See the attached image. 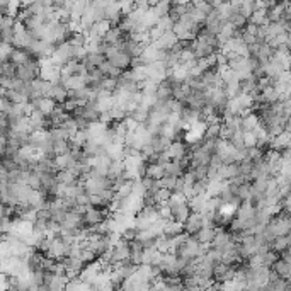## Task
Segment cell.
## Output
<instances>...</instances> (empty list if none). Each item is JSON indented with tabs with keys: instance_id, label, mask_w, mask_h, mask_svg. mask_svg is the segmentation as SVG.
<instances>
[{
	"instance_id": "cell-1",
	"label": "cell",
	"mask_w": 291,
	"mask_h": 291,
	"mask_svg": "<svg viewBox=\"0 0 291 291\" xmlns=\"http://www.w3.org/2000/svg\"><path fill=\"white\" fill-rule=\"evenodd\" d=\"M130 256H131V242H128L124 239H121L109 252L111 262H113L114 267L120 266V264L130 262Z\"/></svg>"
},
{
	"instance_id": "cell-2",
	"label": "cell",
	"mask_w": 291,
	"mask_h": 291,
	"mask_svg": "<svg viewBox=\"0 0 291 291\" xmlns=\"http://www.w3.org/2000/svg\"><path fill=\"white\" fill-rule=\"evenodd\" d=\"M51 60L55 62V65H58V67L67 65V63L72 62V60H73V46L70 45L68 41L62 43V45H58L55 48V51H53Z\"/></svg>"
},
{
	"instance_id": "cell-3",
	"label": "cell",
	"mask_w": 291,
	"mask_h": 291,
	"mask_svg": "<svg viewBox=\"0 0 291 291\" xmlns=\"http://www.w3.org/2000/svg\"><path fill=\"white\" fill-rule=\"evenodd\" d=\"M189 157H191L192 167H198V165H209L211 164L213 154H209L203 145H196V147H192V152H191Z\"/></svg>"
},
{
	"instance_id": "cell-4",
	"label": "cell",
	"mask_w": 291,
	"mask_h": 291,
	"mask_svg": "<svg viewBox=\"0 0 291 291\" xmlns=\"http://www.w3.org/2000/svg\"><path fill=\"white\" fill-rule=\"evenodd\" d=\"M206 225V220H205V215L201 213H191V216L188 218V222L184 223V228H186V233L188 235H196L201 228H205Z\"/></svg>"
},
{
	"instance_id": "cell-5",
	"label": "cell",
	"mask_w": 291,
	"mask_h": 291,
	"mask_svg": "<svg viewBox=\"0 0 291 291\" xmlns=\"http://www.w3.org/2000/svg\"><path fill=\"white\" fill-rule=\"evenodd\" d=\"M107 216V211L101 208H96V206H89L84 215V222H86V226H96L99 223H103Z\"/></svg>"
},
{
	"instance_id": "cell-6",
	"label": "cell",
	"mask_w": 291,
	"mask_h": 291,
	"mask_svg": "<svg viewBox=\"0 0 291 291\" xmlns=\"http://www.w3.org/2000/svg\"><path fill=\"white\" fill-rule=\"evenodd\" d=\"M154 45L157 46L158 50H162V51H172V50L179 45V38L174 34V31H169V33H164V34L160 36V39H157Z\"/></svg>"
},
{
	"instance_id": "cell-7",
	"label": "cell",
	"mask_w": 291,
	"mask_h": 291,
	"mask_svg": "<svg viewBox=\"0 0 291 291\" xmlns=\"http://www.w3.org/2000/svg\"><path fill=\"white\" fill-rule=\"evenodd\" d=\"M31 104H33V107H34L36 111H41L46 118L51 116V114L55 113L56 106H58V104H56L53 99H50V97H39V99L31 101Z\"/></svg>"
},
{
	"instance_id": "cell-8",
	"label": "cell",
	"mask_w": 291,
	"mask_h": 291,
	"mask_svg": "<svg viewBox=\"0 0 291 291\" xmlns=\"http://www.w3.org/2000/svg\"><path fill=\"white\" fill-rule=\"evenodd\" d=\"M46 97H50V99H53L56 104L62 106V104H65L67 101H68V90H67L62 84H53Z\"/></svg>"
},
{
	"instance_id": "cell-9",
	"label": "cell",
	"mask_w": 291,
	"mask_h": 291,
	"mask_svg": "<svg viewBox=\"0 0 291 291\" xmlns=\"http://www.w3.org/2000/svg\"><path fill=\"white\" fill-rule=\"evenodd\" d=\"M216 233H218V226H205V228H201L192 237H194L201 245H208V243H213Z\"/></svg>"
},
{
	"instance_id": "cell-10",
	"label": "cell",
	"mask_w": 291,
	"mask_h": 291,
	"mask_svg": "<svg viewBox=\"0 0 291 291\" xmlns=\"http://www.w3.org/2000/svg\"><path fill=\"white\" fill-rule=\"evenodd\" d=\"M33 60V55L28 51V50H19V48H14V51L11 53V58L9 62L16 67H24L26 63H29Z\"/></svg>"
},
{
	"instance_id": "cell-11",
	"label": "cell",
	"mask_w": 291,
	"mask_h": 291,
	"mask_svg": "<svg viewBox=\"0 0 291 291\" xmlns=\"http://www.w3.org/2000/svg\"><path fill=\"white\" fill-rule=\"evenodd\" d=\"M113 107H114L113 94L101 90L99 96H97V109H99V113H109Z\"/></svg>"
},
{
	"instance_id": "cell-12",
	"label": "cell",
	"mask_w": 291,
	"mask_h": 291,
	"mask_svg": "<svg viewBox=\"0 0 291 291\" xmlns=\"http://www.w3.org/2000/svg\"><path fill=\"white\" fill-rule=\"evenodd\" d=\"M165 154L169 155L171 160H181V158L188 157V147H186V143H182V141H174Z\"/></svg>"
},
{
	"instance_id": "cell-13",
	"label": "cell",
	"mask_w": 291,
	"mask_h": 291,
	"mask_svg": "<svg viewBox=\"0 0 291 291\" xmlns=\"http://www.w3.org/2000/svg\"><path fill=\"white\" fill-rule=\"evenodd\" d=\"M209 196L208 194H199V196H194V198L189 201V206L194 213H201L205 215L206 209H208V201H209Z\"/></svg>"
},
{
	"instance_id": "cell-14",
	"label": "cell",
	"mask_w": 291,
	"mask_h": 291,
	"mask_svg": "<svg viewBox=\"0 0 291 291\" xmlns=\"http://www.w3.org/2000/svg\"><path fill=\"white\" fill-rule=\"evenodd\" d=\"M143 254H145V247L143 243H140L138 240L131 242V256H130V262L135 264V266L140 267L143 264Z\"/></svg>"
},
{
	"instance_id": "cell-15",
	"label": "cell",
	"mask_w": 291,
	"mask_h": 291,
	"mask_svg": "<svg viewBox=\"0 0 291 291\" xmlns=\"http://www.w3.org/2000/svg\"><path fill=\"white\" fill-rule=\"evenodd\" d=\"M182 233H186L184 223L175 222V220L165 223V228H164V235L165 237H169V239H174V237H179V235H182Z\"/></svg>"
},
{
	"instance_id": "cell-16",
	"label": "cell",
	"mask_w": 291,
	"mask_h": 291,
	"mask_svg": "<svg viewBox=\"0 0 291 291\" xmlns=\"http://www.w3.org/2000/svg\"><path fill=\"white\" fill-rule=\"evenodd\" d=\"M131 56L128 55V53H124V51H120L118 55H114L113 58L109 60L111 63H113L116 68H120L121 72H126V68H130L131 67Z\"/></svg>"
},
{
	"instance_id": "cell-17",
	"label": "cell",
	"mask_w": 291,
	"mask_h": 291,
	"mask_svg": "<svg viewBox=\"0 0 291 291\" xmlns=\"http://www.w3.org/2000/svg\"><path fill=\"white\" fill-rule=\"evenodd\" d=\"M259 124H262L259 114L249 113L245 116H242V131H254Z\"/></svg>"
},
{
	"instance_id": "cell-18",
	"label": "cell",
	"mask_w": 291,
	"mask_h": 291,
	"mask_svg": "<svg viewBox=\"0 0 291 291\" xmlns=\"http://www.w3.org/2000/svg\"><path fill=\"white\" fill-rule=\"evenodd\" d=\"M165 165L162 164H148L147 167V175L145 177H150V179H155V181H162L165 177Z\"/></svg>"
},
{
	"instance_id": "cell-19",
	"label": "cell",
	"mask_w": 291,
	"mask_h": 291,
	"mask_svg": "<svg viewBox=\"0 0 291 291\" xmlns=\"http://www.w3.org/2000/svg\"><path fill=\"white\" fill-rule=\"evenodd\" d=\"M106 60H107L106 56L101 55V53H89L87 58H86V62H84V65H86V68L90 72V70H94V68H99Z\"/></svg>"
},
{
	"instance_id": "cell-20",
	"label": "cell",
	"mask_w": 291,
	"mask_h": 291,
	"mask_svg": "<svg viewBox=\"0 0 291 291\" xmlns=\"http://www.w3.org/2000/svg\"><path fill=\"white\" fill-rule=\"evenodd\" d=\"M107 150V157L113 162H121L124 160V145H118V143H111L106 147Z\"/></svg>"
},
{
	"instance_id": "cell-21",
	"label": "cell",
	"mask_w": 291,
	"mask_h": 291,
	"mask_svg": "<svg viewBox=\"0 0 291 291\" xmlns=\"http://www.w3.org/2000/svg\"><path fill=\"white\" fill-rule=\"evenodd\" d=\"M75 164H77L75 158H73L70 154L60 155V157L55 158V165H56V169H58V172H60V171H70V169H72Z\"/></svg>"
},
{
	"instance_id": "cell-22",
	"label": "cell",
	"mask_w": 291,
	"mask_h": 291,
	"mask_svg": "<svg viewBox=\"0 0 291 291\" xmlns=\"http://www.w3.org/2000/svg\"><path fill=\"white\" fill-rule=\"evenodd\" d=\"M273 271L279 277H283V279H290V276H291V264H288L284 259H279L273 266Z\"/></svg>"
},
{
	"instance_id": "cell-23",
	"label": "cell",
	"mask_w": 291,
	"mask_h": 291,
	"mask_svg": "<svg viewBox=\"0 0 291 291\" xmlns=\"http://www.w3.org/2000/svg\"><path fill=\"white\" fill-rule=\"evenodd\" d=\"M124 172H126L124 160L113 162V164H111V167H109V174H107V177H109L111 181H116V179H120V177H124Z\"/></svg>"
},
{
	"instance_id": "cell-24",
	"label": "cell",
	"mask_w": 291,
	"mask_h": 291,
	"mask_svg": "<svg viewBox=\"0 0 291 291\" xmlns=\"http://www.w3.org/2000/svg\"><path fill=\"white\" fill-rule=\"evenodd\" d=\"M165 174L171 175V177H182L186 174V171L182 169L181 162L179 160H171L165 165Z\"/></svg>"
},
{
	"instance_id": "cell-25",
	"label": "cell",
	"mask_w": 291,
	"mask_h": 291,
	"mask_svg": "<svg viewBox=\"0 0 291 291\" xmlns=\"http://www.w3.org/2000/svg\"><path fill=\"white\" fill-rule=\"evenodd\" d=\"M290 249V240H288V237H277V239L273 240V243H271V250L276 254H284L286 250Z\"/></svg>"
},
{
	"instance_id": "cell-26",
	"label": "cell",
	"mask_w": 291,
	"mask_h": 291,
	"mask_svg": "<svg viewBox=\"0 0 291 291\" xmlns=\"http://www.w3.org/2000/svg\"><path fill=\"white\" fill-rule=\"evenodd\" d=\"M191 213H192L191 206H189V203H186V205H181V206H179V208L175 209V211L172 213V215H174V220H175V222L186 223V222H188L189 216H191Z\"/></svg>"
},
{
	"instance_id": "cell-27",
	"label": "cell",
	"mask_w": 291,
	"mask_h": 291,
	"mask_svg": "<svg viewBox=\"0 0 291 291\" xmlns=\"http://www.w3.org/2000/svg\"><path fill=\"white\" fill-rule=\"evenodd\" d=\"M249 24H254V26H257V28H260V26H267L269 24L267 11H256L252 14V17L249 19Z\"/></svg>"
},
{
	"instance_id": "cell-28",
	"label": "cell",
	"mask_w": 291,
	"mask_h": 291,
	"mask_svg": "<svg viewBox=\"0 0 291 291\" xmlns=\"http://www.w3.org/2000/svg\"><path fill=\"white\" fill-rule=\"evenodd\" d=\"M56 177H58L60 184H63V186H73L79 182V177H75V175L68 171H60L58 174H56Z\"/></svg>"
},
{
	"instance_id": "cell-29",
	"label": "cell",
	"mask_w": 291,
	"mask_h": 291,
	"mask_svg": "<svg viewBox=\"0 0 291 291\" xmlns=\"http://www.w3.org/2000/svg\"><path fill=\"white\" fill-rule=\"evenodd\" d=\"M222 123H211L206 128L205 138L206 140H220V131H222Z\"/></svg>"
},
{
	"instance_id": "cell-30",
	"label": "cell",
	"mask_w": 291,
	"mask_h": 291,
	"mask_svg": "<svg viewBox=\"0 0 291 291\" xmlns=\"http://www.w3.org/2000/svg\"><path fill=\"white\" fill-rule=\"evenodd\" d=\"M131 194H133V181H126L123 186H121L120 189H118L116 198H120V199H126V198H130Z\"/></svg>"
},
{
	"instance_id": "cell-31",
	"label": "cell",
	"mask_w": 291,
	"mask_h": 291,
	"mask_svg": "<svg viewBox=\"0 0 291 291\" xmlns=\"http://www.w3.org/2000/svg\"><path fill=\"white\" fill-rule=\"evenodd\" d=\"M154 9L160 19L169 17V16H171V11H172V4H169V2H157V5H155Z\"/></svg>"
},
{
	"instance_id": "cell-32",
	"label": "cell",
	"mask_w": 291,
	"mask_h": 291,
	"mask_svg": "<svg viewBox=\"0 0 291 291\" xmlns=\"http://www.w3.org/2000/svg\"><path fill=\"white\" fill-rule=\"evenodd\" d=\"M191 172L194 174L196 181H208L209 165H198V167H192Z\"/></svg>"
},
{
	"instance_id": "cell-33",
	"label": "cell",
	"mask_w": 291,
	"mask_h": 291,
	"mask_svg": "<svg viewBox=\"0 0 291 291\" xmlns=\"http://www.w3.org/2000/svg\"><path fill=\"white\" fill-rule=\"evenodd\" d=\"M2 77H7V79H17V67L12 65L11 62L2 63Z\"/></svg>"
},
{
	"instance_id": "cell-34",
	"label": "cell",
	"mask_w": 291,
	"mask_h": 291,
	"mask_svg": "<svg viewBox=\"0 0 291 291\" xmlns=\"http://www.w3.org/2000/svg\"><path fill=\"white\" fill-rule=\"evenodd\" d=\"M171 196H172V191H169V189H158L157 192H155V203H157L158 206L160 205H165V203L169 201V199H171Z\"/></svg>"
},
{
	"instance_id": "cell-35",
	"label": "cell",
	"mask_w": 291,
	"mask_h": 291,
	"mask_svg": "<svg viewBox=\"0 0 291 291\" xmlns=\"http://www.w3.org/2000/svg\"><path fill=\"white\" fill-rule=\"evenodd\" d=\"M63 130H65V131H68V135H70V138H72V137H75V135L77 133H79V131H80V128H79V124H77V121H75V118H70V120L68 121H67V123H63Z\"/></svg>"
},
{
	"instance_id": "cell-36",
	"label": "cell",
	"mask_w": 291,
	"mask_h": 291,
	"mask_svg": "<svg viewBox=\"0 0 291 291\" xmlns=\"http://www.w3.org/2000/svg\"><path fill=\"white\" fill-rule=\"evenodd\" d=\"M247 21H249V19L245 17V16H242L240 14V12H235V14L232 16V19H230V22H232V26L235 29H239V28H247Z\"/></svg>"
},
{
	"instance_id": "cell-37",
	"label": "cell",
	"mask_w": 291,
	"mask_h": 291,
	"mask_svg": "<svg viewBox=\"0 0 291 291\" xmlns=\"http://www.w3.org/2000/svg\"><path fill=\"white\" fill-rule=\"evenodd\" d=\"M28 186L31 189L39 191V189H41V174H38V172H31V174H29V179H28Z\"/></svg>"
},
{
	"instance_id": "cell-38",
	"label": "cell",
	"mask_w": 291,
	"mask_h": 291,
	"mask_svg": "<svg viewBox=\"0 0 291 291\" xmlns=\"http://www.w3.org/2000/svg\"><path fill=\"white\" fill-rule=\"evenodd\" d=\"M160 186L164 189H169V191L174 192L175 191V186H177V177H171V175H165V177L160 181Z\"/></svg>"
},
{
	"instance_id": "cell-39",
	"label": "cell",
	"mask_w": 291,
	"mask_h": 291,
	"mask_svg": "<svg viewBox=\"0 0 291 291\" xmlns=\"http://www.w3.org/2000/svg\"><path fill=\"white\" fill-rule=\"evenodd\" d=\"M243 143H245V148H256L257 147V138L254 137L252 131H243Z\"/></svg>"
},
{
	"instance_id": "cell-40",
	"label": "cell",
	"mask_w": 291,
	"mask_h": 291,
	"mask_svg": "<svg viewBox=\"0 0 291 291\" xmlns=\"http://www.w3.org/2000/svg\"><path fill=\"white\" fill-rule=\"evenodd\" d=\"M123 123H124V126H126V130H128V133H135V131H137V130H138V128H140V126H141V124H140V123H138V121H137V120H135V118H133V116H128V118H126V120H124V121H123Z\"/></svg>"
},
{
	"instance_id": "cell-41",
	"label": "cell",
	"mask_w": 291,
	"mask_h": 291,
	"mask_svg": "<svg viewBox=\"0 0 291 291\" xmlns=\"http://www.w3.org/2000/svg\"><path fill=\"white\" fill-rule=\"evenodd\" d=\"M12 106H14V104H12L11 101L7 99V97H2V101H0V111H2V114L9 116V113H11Z\"/></svg>"
},
{
	"instance_id": "cell-42",
	"label": "cell",
	"mask_w": 291,
	"mask_h": 291,
	"mask_svg": "<svg viewBox=\"0 0 291 291\" xmlns=\"http://www.w3.org/2000/svg\"><path fill=\"white\" fill-rule=\"evenodd\" d=\"M233 137H235V135H233L232 131H230L228 128H226L225 124H223V126H222V131H220V140H223V141H232Z\"/></svg>"
},
{
	"instance_id": "cell-43",
	"label": "cell",
	"mask_w": 291,
	"mask_h": 291,
	"mask_svg": "<svg viewBox=\"0 0 291 291\" xmlns=\"http://www.w3.org/2000/svg\"><path fill=\"white\" fill-rule=\"evenodd\" d=\"M101 123H104V124H109V123H114V120H113V114H111V111L109 113H101Z\"/></svg>"
},
{
	"instance_id": "cell-44",
	"label": "cell",
	"mask_w": 291,
	"mask_h": 291,
	"mask_svg": "<svg viewBox=\"0 0 291 291\" xmlns=\"http://www.w3.org/2000/svg\"><path fill=\"white\" fill-rule=\"evenodd\" d=\"M284 131H286V133H290V135H291V118H288V120H286V123H284Z\"/></svg>"
},
{
	"instance_id": "cell-45",
	"label": "cell",
	"mask_w": 291,
	"mask_h": 291,
	"mask_svg": "<svg viewBox=\"0 0 291 291\" xmlns=\"http://www.w3.org/2000/svg\"><path fill=\"white\" fill-rule=\"evenodd\" d=\"M169 291H186V288H184V284H179V286L169 288Z\"/></svg>"
},
{
	"instance_id": "cell-46",
	"label": "cell",
	"mask_w": 291,
	"mask_h": 291,
	"mask_svg": "<svg viewBox=\"0 0 291 291\" xmlns=\"http://www.w3.org/2000/svg\"><path fill=\"white\" fill-rule=\"evenodd\" d=\"M286 237H288V240H290V245H291V230H290V233H288Z\"/></svg>"
},
{
	"instance_id": "cell-47",
	"label": "cell",
	"mask_w": 291,
	"mask_h": 291,
	"mask_svg": "<svg viewBox=\"0 0 291 291\" xmlns=\"http://www.w3.org/2000/svg\"><path fill=\"white\" fill-rule=\"evenodd\" d=\"M288 198L291 199V186H290V191H288Z\"/></svg>"
}]
</instances>
